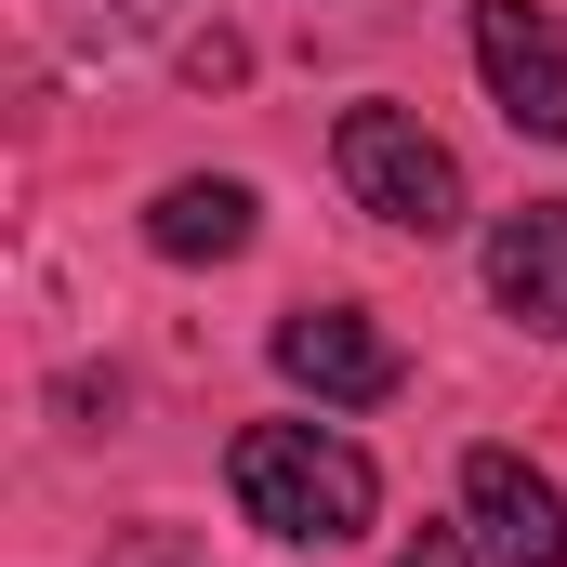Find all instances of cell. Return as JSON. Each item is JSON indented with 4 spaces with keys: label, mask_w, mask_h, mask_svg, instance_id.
I'll list each match as a JSON object with an SVG mask.
<instances>
[{
    "label": "cell",
    "mask_w": 567,
    "mask_h": 567,
    "mask_svg": "<svg viewBox=\"0 0 567 567\" xmlns=\"http://www.w3.org/2000/svg\"><path fill=\"white\" fill-rule=\"evenodd\" d=\"M330 158H343V198L383 212L396 238H449V225H462V158H449L410 106H343Z\"/></svg>",
    "instance_id": "cell-2"
},
{
    "label": "cell",
    "mask_w": 567,
    "mask_h": 567,
    "mask_svg": "<svg viewBox=\"0 0 567 567\" xmlns=\"http://www.w3.org/2000/svg\"><path fill=\"white\" fill-rule=\"evenodd\" d=\"M225 488H238V515H251L265 542H357L370 502H383L370 449L330 435V423H251L225 449Z\"/></svg>",
    "instance_id": "cell-1"
},
{
    "label": "cell",
    "mask_w": 567,
    "mask_h": 567,
    "mask_svg": "<svg viewBox=\"0 0 567 567\" xmlns=\"http://www.w3.org/2000/svg\"><path fill=\"white\" fill-rule=\"evenodd\" d=\"M145 238H158L172 265H238V251H251V185H225V172H185V185H158Z\"/></svg>",
    "instance_id": "cell-7"
},
{
    "label": "cell",
    "mask_w": 567,
    "mask_h": 567,
    "mask_svg": "<svg viewBox=\"0 0 567 567\" xmlns=\"http://www.w3.org/2000/svg\"><path fill=\"white\" fill-rule=\"evenodd\" d=\"M475 66H488V93H502L515 133L567 145V27L542 0H475Z\"/></svg>",
    "instance_id": "cell-3"
},
{
    "label": "cell",
    "mask_w": 567,
    "mask_h": 567,
    "mask_svg": "<svg viewBox=\"0 0 567 567\" xmlns=\"http://www.w3.org/2000/svg\"><path fill=\"white\" fill-rule=\"evenodd\" d=\"M488 290H502V317L567 343V198H528V212L488 225Z\"/></svg>",
    "instance_id": "cell-6"
},
{
    "label": "cell",
    "mask_w": 567,
    "mask_h": 567,
    "mask_svg": "<svg viewBox=\"0 0 567 567\" xmlns=\"http://www.w3.org/2000/svg\"><path fill=\"white\" fill-rule=\"evenodd\" d=\"M396 567H488V555H475V528H423V542H410Z\"/></svg>",
    "instance_id": "cell-9"
},
{
    "label": "cell",
    "mask_w": 567,
    "mask_h": 567,
    "mask_svg": "<svg viewBox=\"0 0 567 567\" xmlns=\"http://www.w3.org/2000/svg\"><path fill=\"white\" fill-rule=\"evenodd\" d=\"M278 370L303 396H330V410H383V396H396V343H383L370 317H343V303L278 317Z\"/></svg>",
    "instance_id": "cell-5"
},
{
    "label": "cell",
    "mask_w": 567,
    "mask_h": 567,
    "mask_svg": "<svg viewBox=\"0 0 567 567\" xmlns=\"http://www.w3.org/2000/svg\"><path fill=\"white\" fill-rule=\"evenodd\" d=\"M53 27H66L80 53H133V40L172 27V0H53Z\"/></svg>",
    "instance_id": "cell-8"
},
{
    "label": "cell",
    "mask_w": 567,
    "mask_h": 567,
    "mask_svg": "<svg viewBox=\"0 0 567 567\" xmlns=\"http://www.w3.org/2000/svg\"><path fill=\"white\" fill-rule=\"evenodd\" d=\"M462 528L488 567H567V488L515 449H475L462 462Z\"/></svg>",
    "instance_id": "cell-4"
}]
</instances>
